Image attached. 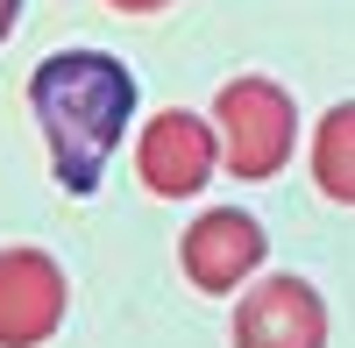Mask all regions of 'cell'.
<instances>
[{
	"label": "cell",
	"instance_id": "8992f818",
	"mask_svg": "<svg viewBox=\"0 0 355 348\" xmlns=\"http://www.w3.org/2000/svg\"><path fill=\"white\" fill-rule=\"evenodd\" d=\"M263 263V227L234 207H214L185 227V277L199 292H234L249 270Z\"/></svg>",
	"mask_w": 355,
	"mask_h": 348
},
{
	"label": "cell",
	"instance_id": "52a82bcc",
	"mask_svg": "<svg viewBox=\"0 0 355 348\" xmlns=\"http://www.w3.org/2000/svg\"><path fill=\"white\" fill-rule=\"evenodd\" d=\"M313 178H320L327 199L355 207V100H341L327 121H320V135H313Z\"/></svg>",
	"mask_w": 355,
	"mask_h": 348
},
{
	"label": "cell",
	"instance_id": "ba28073f",
	"mask_svg": "<svg viewBox=\"0 0 355 348\" xmlns=\"http://www.w3.org/2000/svg\"><path fill=\"white\" fill-rule=\"evenodd\" d=\"M107 8H121V15H157V8H171V0H107Z\"/></svg>",
	"mask_w": 355,
	"mask_h": 348
},
{
	"label": "cell",
	"instance_id": "9c48e42d",
	"mask_svg": "<svg viewBox=\"0 0 355 348\" xmlns=\"http://www.w3.org/2000/svg\"><path fill=\"white\" fill-rule=\"evenodd\" d=\"M15 15H21V0H0V43H8V28H15Z\"/></svg>",
	"mask_w": 355,
	"mask_h": 348
},
{
	"label": "cell",
	"instance_id": "7a4b0ae2",
	"mask_svg": "<svg viewBox=\"0 0 355 348\" xmlns=\"http://www.w3.org/2000/svg\"><path fill=\"white\" fill-rule=\"evenodd\" d=\"M214 121H220V157H227L234 178H277L284 171V157H291V100H284V85H270V78L220 85Z\"/></svg>",
	"mask_w": 355,
	"mask_h": 348
},
{
	"label": "cell",
	"instance_id": "6da1fadb",
	"mask_svg": "<svg viewBox=\"0 0 355 348\" xmlns=\"http://www.w3.org/2000/svg\"><path fill=\"white\" fill-rule=\"evenodd\" d=\"M28 114L50 142V171L71 199L100 185V171L121 142L128 114H135V78L128 64H114L107 50H57L28 78Z\"/></svg>",
	"mask_w": 355,
	"mask_h": 348
},
{
	"label": "cell",
	"instance_id": "277c9868",
	"mask_svg": "<svg viewBox=\"0 0 355 348\" xmlns=\"http://www.w3.org/2000/svg\"><path fill=\"white\" fill-rule=\"evenodd\" d=\"M214 157H220L214 128H206L199 114H185V107L157 114V121L142 128V142H135V171H142V185H150L157 199L199 192L206 178H214Z\"/></svg>",
	"mask_w": 355,
	"mask_h": 348
},
{
	"label": "cell",
	"instance_id": "5b68a950",
	"mask_svg": "<svg viewBox=\"0 0 355 348\" xmlns=\"http://www.w3.org/2000/svg\"><path fill=\"white\" fill-rule=\"evenodd\" d=\"M234 348H327V306L306 277H263L234 313Z\"/></svg>",
	"mask_w": 355,
	"mask_h": 348
},
{
	"label": "cell",
	"instance_id": "3957f363",
	"mask_svg": "<svg viewBox=\"0 0 355 348\" xmlns=\"http://www.w3.org/2000/svg\"><path fill=\"white\" fill-rule=\"evenodd\" d=\"M64 320V270L43 249H0V348H43Z\"/></svg>",
	"mask_w": 355,
	"mask_h": 348
}]
</instances>
